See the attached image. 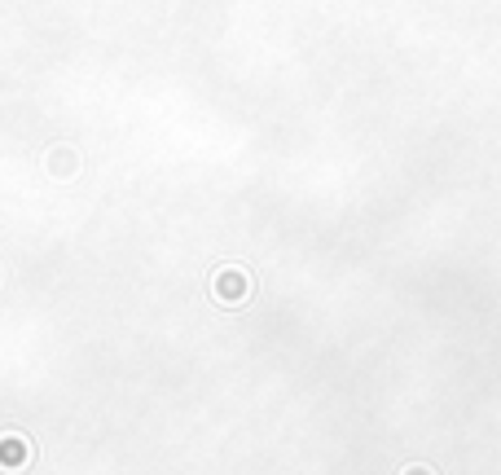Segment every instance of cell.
<instances>
[{
    "instance_id": "6da1fadb",
    "label": "cell",
    "mask_w": 501,
    "mask_h": 475,
    "mask_svg": "<svg viewBox=\"0 0 501 475\" xmlns=\"http://www.w3.org/2000/svg\"><path fill=\"white\" fill-rule=\"evenodd\" d=\"M220 282H225V300H238V295H242V291H238V282H242L238 273H225Z\"/></svg>"
},
{
    "instance_id": "7a4b0ae2",
    "label": "cell",
    "mask_w": 501,
    "mask_h": 475,
    "mask_svg": "<svg viewBox=\"0 0 501 475\" xmlns=\"http://www.w3.org/2000/svg\"><path fill=\"white\" fill-rule=\"evenodd\" d=\"M404 475H431V471H422V467H413V471H404Z\"/></svg>"
}]
</instances>
